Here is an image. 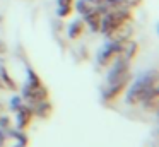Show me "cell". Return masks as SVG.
Wrapping results in <instances>:
<instances>
[{"instance_id": "ffe728a7", "label": "cell", "mask_w": 159, "mask_h": 147, "mask_svg": "<svg viewBox=\"0 0 159 147\" xmlns=\"http://www.w3.org/2000/svg\"><path fill=\"white\" fill-rule=\"evenodd\" d=\"M5 50H7V48H5V44L2 43V41H0V55H2V53H5Z\"/></svg>"}, {"instance_id": "9a60e30c", "label": "cell", "mask_w": 159, "mask_h": 147, "mask_svg": "<svg viewBox=\"0 0 159 147\" xmlns=\"http://www.w3.org/2000/svg\"><path fill=\"white\" fill-rule=\"evenodd\" d=\"M77 9H79L82 14H87V12H91V10L94 9V5H93V3H87L86 0H82V2H79V5H77Z\"/></svg>"}, {"instance_id": "7a4b0ae2", "label": "cell", "mask_w": 159, "mask_h": 147, "mask_svg": "<svg viewBox=\"0 0 159 147\" xmlns=\"http://www.w3.org/2000/svg\"><path fill=\"white\" fill-rule=\"evenodd\" d=\"M132 12L130 9H125V7H116V9H111L106 12V16L103 14V19H101V29L104 34L113 33L115 29L125 26V24L132 22Z\"/></svg>"}, {"instance_id": "ac0fdd59", "label": "cell", "mask_w": 159, "mask_h": 147, "mask_svg": "<svg viewBox=\"0 0 159 147\" xmlns=\"http://www.w3.org/2000/svg\"><path fill=\"white\" fill-rule=\"evenodd\" d=\"M70 12H72V9H58V16L60 17H69Z\"/></svg>"}, {"instance_id": "ba28073f", "label": "cell", "mask_w": 159, "mask_h": 147, "mask_svg": "<svg viewBox=\"0 0 159 147\" xmlns=\"http://www.w3.org/2000/svg\"><path fill=\"white\" fill-rule=\"evenodd\" d=\"M84 22L89 24V27L93 31H101V19H103V14L99 12L98 9H93L91 12L84 14Z\"/></svg>"}, {"instance_id": "8992f818", "label": "cell", "mask_w": 159, "mask_h": 147, "mask_svg": "<svg viewBox=\"0 0 159 147\" xmlns=\"http://www.w3.org/2000/svg\"><path fill=\"white\" fill-rule=\"evenodd\" d=\"M128 82H130V79L128 80H121V82H116V84H110L108 85V89L104 91V103H115L120 99V96L123 94L125 91H127V85Z\"/></svg>"}, {"instance_id": "d6986e66", "label": "cell", "mask_w": 159, "mask_h": 147, "mask_svg": "<svg viewBox=\"0 0 159 147\" xmlns=\"http://www.w3.org/2000/svg\"><path fill=\"white\" fill-rule=\"evenodd\" d=\"M5 145V137H4V133L0 132V147H4Z\"/></svg>"}, {"instance_id": "4fadbf2b", "label": "cell", "mask_w": 159, "mask_h": 147, "mask_svg": "<svg viewBox=\"0 0 159 147\" xmlns=\"http://www.w3.org/2000/svg\"><path fill=\"white\" fill-rule=\"evenodd\" d=\"M0 77L4 79L5 85H7L9 89H12V91H14V89H17V84H16V82L12 80V77H11V75L7 74V70H5L4 67H0Z\"/></svg>"}, {"instance_id": "5b68a950", "label": "cell", "mask_w": 159, "mask_h": 147, "mask_svg": "<svg viewBox=\"0 0 159 147\" xmlns=\"http://www.w3.org/2000/svg\"><path fill=\"white\" fill-rule=\"evenodd\" d=\"M24 98L28 99L31 104H38V103L46 101V99L50 98V92H48V89H46L45 84L36 85V87H28V85H26L24 87Z\"/></svg>"}, {"instance_id": "e0dca14e", "label": "cell", "mask_w": 159, "mask_h": 147, "mask_svg": "<svg viewBox=\"0 0 159 147\" xmlns=\"http://www.w3.org/2000/svg\"><path fill=\"white\" fill-rule=\"evenodd\" d=\"M19 106H21V98H14V99H12V103H11V108L16 111Z\"/></svg>"}, {"instance_id": "8fae6325", "label": "cell", "mask_w": 159, "mask_h": 147, "mask_svg": "<svg viewBox=\"0 0 159 147\" xmlns=\"http://www.w3.org/2000/svg\"><path fill=\"white\" fill-rule=\"evenodd\" d=\"M33 113H34V115H38V116H41V118H48V116L53 113V106H52V103L46 99V101L38 103V104H36V109Z\"/></svg>"}, {"instance_id": "3957f363", "label": "cell", "mask_w": 159, "mask_h": 147, "mask_svg": "<svg viewBox=\"0 0 159 147\" xmlns=\"http://www.w3.org/2000/svg\"><path fill=\"white\" fill-rule=\"evenodd\" d=\"M130 79V60L125 57H120L113 62V68L108 74V84H116L121 80Z\"/></svg>"}, {"instance_id": "30bf717a", "label": "cell", "mask_w": 159, "mask_h": 147, "mask_svg": "<svg viewBox=\"0 0 159 147\" xmlns=\"http://www.w3.org/2000/svg\"><path fill=\"white\" fill-rule=\"evenodd\" d=\"M84 27H86V22L82 19L79 21H74L69 27V38L70 39H79L80 36L84 34Z\"/></svg>"}, {"instance_id": "5bb4252c", "label": "cell", "mask_w": 159, "mask_h": 147, "mask_svg": "<svg viewBox=\"0 0 159 147\" xmlns=\"http://www.w3.org/2000/svg\"><path fill=\"white\" fill-rule=\"evenodd\" d=\"M142 2H144V0H121L120 5L125 7V9H135V7L142 5Z\"/></svg>"}, {"instance_id": "2e32d148", "label": "cell", "mask_w": 159, "mask_h": 147, "mask_svg": "<svg viewBox=\"0 0 159 147\" xmlns=\"http://www.w3.org/2000/svg\"><path fill=\"white\" fill-rule=\"evenodd\" d=\"M74 0H58V9H72Z\"/></svg>"}, {"instance_id": "9c48e42d", "label": "cell", "mask_w": 159, "mask_h": 147, "mask_svg": "<svg viewBox=\"0 0 159 147\" xmlns=\"http://www.w3.org/2000/svg\"><path fill=\"white\" fill-rule=\"evenodd\" d=\"M142 104H144L145 111L156 113L157 111V104H159V91H152L149 96H145V98L142 99Z\"/></svg>"}, {"instance_id": "52a82bcc", "label": "cell", "mask_w": 159, "mask_h": 147, "mask_svg": "<svg viewBox=\"0 0 159 147\" xmlns=\"http://www.w3.org/2000/svg\"><path fill=\"white\" fill-rule=\"evenodd\" d=\"M16 111H17V130L24 132V130L31 125L34 113H33V109L29 108V106H22V104L19 106Z\"/></svg>"}, {"instance_id": "6da1fadb", "label": "cell", "mask_w": 159, "mask_h": 147, "mask_svg": "<svg viewBox=\"0 0 159 147\" xmlns=\"http://www.w3.org/2000/svg\"><path fill=\"white\" fill-rule=\"evenodd\" d=\"M152 91H157V74H156V70L145 72L140 79H137V80L134 82V85L128 89L127 103L130 106L140 104L142 99H144L145 96H149Z\"/></svg>"}, {"instance_id": "7c38bea8", "label": "cell", "mask_w": 159, "mask_h": 147, "mask_svg": "<svg viewBox=\"0 0 159 147\" xmlns=\"http://www.w3.org/2000/svg\"><path fill=\"white\" fill-rule=\"evenodd\" d=\"M43 82H41V79L38 77V74H34V70H31L29 68L28 70V87H36V85H41Z\"/></svg>"}, {"instance_id": "277c9868", "label": "cell", "mask_w": 159, "mask_h": 147, "mask_svg": "<svg viewBox=\"0 0 159 147\" xmlns=\"http://www.w3.org/2000/svg\"><path fill=\"white\" fill-rule=\"evenodd\" d=\"M125 44H127V41H111V44H108V46L99 53V57H98L101 67H108V65H111L116 58L123 57Z\"/></svg>"}]
</instances>
